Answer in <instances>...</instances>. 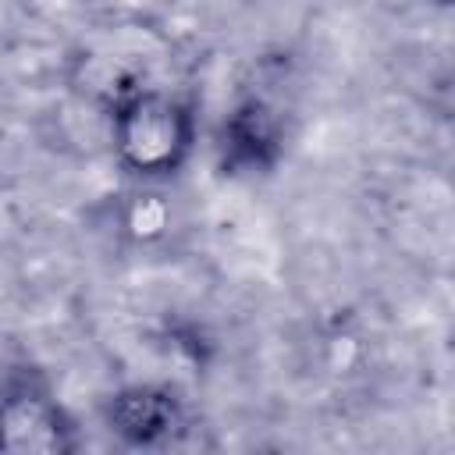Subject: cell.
Segmentation results:
<instances>
[{
    "label": "cell",
    "mask_w": 455,
    "mask_h": 455,
    "mask_svg": "<svg viewBox=\"0 0 455 455\" xmlns=\"http://www.w3.org/2000/svg\"><path fill=\"white\" fill-rule=\"evenodd\" d=\"M110 423L135 444H156L181 430V405L164 387H132L110 402Z\"/></svg>",
    "instance_id": "cell-3"
},
{
    "label": "cell",
    "mask_w": 455,
    "mask_h": 455,
    "mask_svg": "<svg viewBox=\"0 0 455 455\" xmlns=\"http://www.w3.org/2000/svg\"><path fill=\"white\" fill-rule=\"evenodd\" d=\"M192 139L188 110L160 92H135L117 107L114 142L135 174H167L181 164Z\"/></svg>",
    "instance_id": "cell-1"
},
{
    "label": "cell",
    "mask_w": 455,
    "mask_h": 455,
    "mask_svg": "<svg viewBox=\"0 0 455 455\" xmlns=\"http://www.w3.org/2000/svg\"><path fill=\"white\" fill-rule=\"evenodd\" d=\"M0 448L7 451H68L71 423L39 380H11L0 395Z\"/></svg>",
    "instance_id": "cell-2"
}]
</instances>
